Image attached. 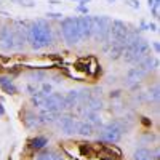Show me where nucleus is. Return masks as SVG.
Segmentation results:
<instances>
[{"mask_svg":"<svg viewBox=\"0 0 160 160\" xmlns=\"http://www.w3.org/2000/svg\"><path fill=\"white\" fill-rule=\"evenodd\" d=\"M37 160H55V158L51 157V154H48V155H40Z\"/></svg>","mask_w":160,"mask_h":160,"instance_id":"nucleus-33","label":"nucleus"},{"mask_svg":"<svg viewBox=\"0 0 160 160\" xmlns=\"http://www.w3.org/2000/svg\"><path fill=\"white\" fill-rule=\"evenodd\" d=\"M29 77L34 80V82H42V80L47 77V72H43V71H31Z\"/></svg>","mask_w":160,"mask_h":160,"instance_id":"nucleus-26","label":"nucleus"},{"mask_svg":"<svg viewBox=\"0 0 160 160\" xmlns=\"http://www.w3.org/2000/svg\"><path fill=\"white\" fill-rule=\"evenodd\" d=\"M93 125H90L88 122H78L77 123V133L82 136H91L93 135Z\"/></svg>","mask_w":160,"mask_h":160,"instance_id":"nucleus-19","label":"nucleus"},{"mask_svg":"<svg viewBox=\"0 0 160 160\" xmlns=\"http://www.w3.org/2000/svg\"><path fill=\"white\" fill-rule=\"evenodd\" d=\"M47 93L43 91H35L32 95V104L35 106V108H43L45 106V101H47Z\"/></svg>","mask_w":160,"mask_h":160,"instance_id":"nucleus-20","label":"nucleus"},{"mask_svg":"<svg viewBox=\"0 0 160 160\" xmlns=\"http://www.w3.org/2000/svg\"><path fill=\"white\" fill-rule=\"evenodd\" d=\"M0 48L5 51L15 50V38H13L11 26H2V29H0Z\"/></svg>","mask_w":160,"mask_h":160,"instance_id":"nucleus-6","label":"nucleus"},{"mask_svg":"<svg viewBox=\"0 0 160 160\" xmlns=\"http://www.w3.org/2000/svg\"><path fill=\"white\" fill-rule=\"evenodd\" d=\"M77 123L78 122L72 115H69V114L58 117V125L62 130L64 135H75V133H77Z\"/></svg>","mask_w":160,"mask_h":160,"instance_id":"nucleus-8","label":"nucleus"},{"mask_svg":"<svg viewBox=\"0 0 160 160\" xmlns=\"http://www.w3.org/2000/svg\"><path fill=\"white\" fill-rule=\"evenodd\" d=\"M138 68H139L144 74H149L151 71H154V69L158 68V59L154 58V56H151V55H148V56H144V58L138 62Z\"/></svg>","mask_w":160,"mask_h":160,"instance_id":"nucleus-12","label":"nucleus"},{"mask_svg":"<svg viewBox=\"0 0 160 160\" xmlns=\"http://www.w3.org/2000/svg\"><path fill=\"white\" fill-rule=\"evenodd\" d=\"M135 160H154L152 158V152L146 148H139L135 151V155H133Z\"/></svg>","mask_w":160,"mask_h":160,"instance_id":"nucleus-22","label":"nucleus"},{"mask_svg":"<svg viewBox=\"0 0 160 160\" xmlns=\"http://www.w3.org/2000/svg\"><path fill=\"white\" fill-rule=\"evenodd\" d=\"M98 21H99V32H98V38L96 40L101 42V43H108L112 19L109 16H98Z\"/></svg>","mask_w":160,"mask_h":160,"instance_id":"nucleus-9","label":"nucleus"},{"mask_svg":"<svg viewBox=\"0 0 160 160\" xmlns=\"http://www.w3.org/2000/svg\"><path fill=\"white\" fill-rule=\"evenodd\" d=\"M28 42L34 50H40L53 43V34L51 28L45 19H35L28 28Z\"/></svg>","mask_w":160,"mask_h":160,"instance_id":"nucleus-1","label":"nucleus"},{"mask_svg":"<svg viewBox=\"0 0 160 160\" xmlns=\"http://www.w3.org/2000/svg\"><path fill=\"white\" fill-rule=\"evenodd\" d=\"M11 28H13V38H15V48L16 50H22L26 42H28V35H26L28 28H24L19 21H16L15 26H11Z\"/></svg>","mask_w":160,"mask_h":160,"instance_id":"nucleus-7","label":"nucleus"},{"mask_svg":"<svg viewBox=\"0 0 160 160\" xmlns=\"http://www.w3.org/2000/svg\"><path fill=\"white\" fill-rule=\"evenodd\" d=\"M78 69H82L87 75H91V77H96L98 72H101L99 64H98V61H96L95 58H87V59H83Z\"/></svg>","mask_w":160,"mask_h":160,"instance_id":"nucleus-11","label":"nucleus"},{"mask_svg":"<svg viewBox=\"0 0 160 160\" xmlns=\"http://www.w3.org/2000/svg\"><path fill=\"white\" fill-rule=\"evenodd\" d=\"M43 108H45L47 111L61 114V112L66 109L64 96L61 95V93H50V95L47 96V101H45V106H43Z\"/></svg>","mask_w":160,"mask_h":160,"instance_id":"nucleus-5","label":"nucleus"},{"mask_svg":"<svg viewBox=\"0 0 160 160\" xmlns=\"http://www.w3.org/2000/svg\"><path fill=\"white\" fill-rule=\"evenodd\" d=\"M90 19H91V16H87V15L77 18V28H78L80 42H82V40H88V38H91V32H90Z\"/></svg>","mask_w":160,"mask_h":160,"instance_id":"nucleus-10","label":"nucleus"},{"mask_svg":"<svg viewBox=\"0 0 160 160\" xmlns=\"http://www.w3.org/2000/svg\"><path fill=\"white\" fill-rule=\"evenodd\" d=\"M148 3H149V8H151V7L154 5V0H148Z\"/></svg>","mask_w":160,"mask_h":160,"instance_id":"nucleus-39","label":"nucleus"},{"mask_svg":"<svg viewBox=\"0 0 160 160\" xmlns=\"http://www.w3.org/2000/svg\"><path fill=\"white\" fill-rule=\"evenodd\" d=\"M75 2H78V0H75Z\"/></svg>","mask_w":160,"mask_h":160,"instance_id":"nucleus-41","label":"nucleus"},{"mask_svg":"<svg viewBox=\"0 0 160 160\" xmlns=\"http://www.w3.org/2000/svg\"><path fill=\"white\" fill-rule=\"evenodd\" d=\"M144 77H146V74H144L139 68H131V69L127 72V83H128V85H138Z\"/></svg>","mask_w":160,"mask_h":160,"instance_id":"nucleus-13","label":"nucleus"},{"mask_svg":"<svg viewBox=\"0 0 160 160\" xmlns=\"http://www.w3.org/2000/svg\"><path fill=\"white\" fill-rule=\"evenodd\" d=\"M58 117H59L58 112H51V111H47V109L38 114V120H40V123H43V125L53 123L55 120H58Z\"/></svg>","mask_w":160,"mask_h":160,"instance_id":"nucleus-16","label":"nucleus"},{"mask_svg":"<svg viewBox=\"0 0 160 160\" xmlns=\"http://www.w3.org/2000/svg\"><path fill=\"white\" fill-rule=\"evenodd\" d=\"M47 16L51 18V19H61V18H62L61 13H53V11H48V13H47Z\"/></svg>","mask_w":160,"mask_h":160,"instance_id":"nucleus-29","label":"nucleus"},{"mask_svg":"<svg viewBox=\"0 0 160 160\" xmlns=\"http://www.w3.org/2000/svg\"><path fill=\"white\" fill-rule=\"evenodd\" d=\"M77 11H78V13H83V15H88V8H87L85 5H80V7L77 8Z\"/></svg>","mask_w":160,"mask_h":160,"instance_id":"nucleus-32","label":"nucleus"},{"mask_svg":"<svg viewBox=\"0 0 160 160\" xmlns=\"http://www.w3.org/2000/svg\"><path fill=\"white\" fill-rule=\"evenodd\" d=\"M0 88H2L5 93H8V95H16L18 93V88L13 85V82L8 77H0Z\"/></svg>","mask_w":160,"mask_h":160,"instance_id":"nucleus-17","label":"nucleus"},{"mask_svg":"<svg viewBox=\"0 0 160 160\" xmlns=\"http://www.w3.org/2000/svg\"><path fill=\"white\" fill-rule=\"evenodd\" d=\"M64 104H66V109H75L78 106V91L71 90L68 95L64 96Z\"/></svg>","mask_w":160,"mask_h":160,"instance_id":"nucleus-15","label":"nucleus"},{"mask_svg":"<svg viewBox=\"0 0 160 160\" xmlns=\"http://www.w3.org/2000/svg\"><path fill=\"white\" fill-rule=\"evenodd\" d=\"M16 2H18L19 5H22V7H28V8L35 7V2H34V0H16Z\"/></svg>","mask_w":160,"mask_h":160,"instance_id":"nucleus-28","label":"nucleus"},{"mask_svg":"<svg viewBox=\"0 0 160 160\" xmlns=\"http://www.w3.org/2000/svg\"><path fill=\"white\" fill-rule=\"evenodd\" d=\"M101 109H102V99L99 98V95H93V96L85 102L83 112H85V111H96V112H99Z\"/></svg>","mask_w":160,"mask_h":160,"instance_id":"nucleus-14","label":"nucleus"},{"mask_svg":"<svg viewBox=\"0 0 160 160\" xmlns=\"http://www.w3.org/2000/svg\"><path fill=\"white\" fill-rule=\"evenodd\" d=\"M61 34H62V38L68 42V45H77L80 42L77 18H64L61 22Z\"/></svg>","mask_w":160,"mask_h":160,"instance_id":"nucleus-4","label":"nucleus"},{"mask_svg":"<svg viewBox=\"0 0 160 160\" xmlns=\"http://www.w3.org/2000/svg\"><path fill=\"white\" fill-rule=\"evenodd\" d=\"M128 28L123 21L120 19H114L111 22V31H109V40L106 45H114V43H118V45H123L125 48V38H127V34H128Z\"/></svg>","mask_w":160,"mask_h":160,"instance_id":"nucleus-3","label":"nucleus"},{"mask_svg":"<svg viewBox=\"0 0 160 160\" xmlns=\"http://www.w3.org/2000/svg\"><path fill=\"white\" fill-rule=\"evenodd\" d=\"M120 96V91L115 90V91H111V98H118Z\"/></svg>","mask_w":160,"mask_h":160,"instance_id":"nucleus-34","label":"nucleus"},{"mask_svg":"<svg viewBox=\"0 0 160 160\" xmlns=\"http://www.w3.org/2000/svg\"><path fill=\"white\" fill-rule=\"evenodd\" d=\"M128 127L125 125L123 120H112L111 123L104 125L101 130H99V135H98V139L101 142H108V144H114L117 141H120L123 133H127Z\"/></svg>","mask_w":160,"mask_h":160,"instance_id":"nucleus-2","label":"nucleus"},{"mask_svg":"<svg viewBox=\"0 0 160 160\" xmlns=\"http://www.w3.org/2000/svg\"><path fill=\"white\" fill-rule=\"evenodd\" d=\"M42 91H43V93H47V95H50V93H51V85H50V83H43Z\"/></svg>","mask_w":160,"mask_h":160,"instance_id":"nucleus-31","label":"nucleus"},{"mask_svg":"<svg viewBox=\"0 0 160 160\" xmlns=\"http://www.w3.org/2000/svg\"><path fill=\"white\" fill-rule=\"evenodd\" d=\"M83 117H85V122H88L90 125H101V115L96 111H85Z\"/></svg>","mask_w":160,"mask_h":160,"instance_id":"nucleus-18","label":"nucleus"},{"mask_svg":"<svg viewBox=\"0 0 160 160\" xmlns=\"http://www.w3.org/2000/svg\"><path fill=\"white\" fill-rule=\"evenodd\" d=\"M123 53V45H118V43H114L111 45V50H109V58L111 59H118Z\"/></svg>","mask_w":160,"mask_h":160,"instance_id":"nucleus-24","label":"nucleus"},{"mask_svg":"<svg viewBox=\"0 0 160 160\" xmlns=\"http://www.w3.org/2000/svg\"><path fill=\"white\" fill-rule=\"evenodd\" d=\"M78 2H80V5H85V3L90 2V0H78Z\"/></svg>","mask_w":160,"mask_h":160,"instance_id":"nucleus-38","label":"nucleus"},{"mask_svg":"<svg viewBox=\"0 0 160 160\" xmlns=\"http://www.w3.org/2000/svg\"><path fill=\"white\" fill-rule=\"evenodd\" d=\"M108 3H114V2H117V0H106Z\"/></svg>","mask_w":160,"mask_h":160,"instance_id":"nucleus-40","label":"nucleus"},{"mask_svg":"<svg viewBox=\"0 0 160 160\" xmlns=\"http://www.w3.org/2000/svg\"><path fill=\"white\" fill-rule=\"evenodd\" d=\"M154 50H155V53L160 51V43H158V42H154Z\"/></svg>","mask_w":160,"mask_h":160,"instance_id":"nucleus-36","label":"nucleus"},{"mask_svg":"<svg viewBox=\"0 0 160 160\" xmlns=\"http://www.w3.org/2000/svg\"><path fill=\"white\" fill-rule=\"evenodd\" d=\"M47 144H48V141H47L45 136H37V138H34V139L31 141V149H34V151L43 149Z\"/></svg>","mask_w":160,"mask_h":160,"instance_id":"nucleus-23","label":"nucleus"},{"mask_svg":"<svg viewBox=\"0 0 160 160\" xmlns=\"http://www.w3.org/2000/svg\"><path fill=\"white\" fill-rule=\"evenodd\" d=\"M148 29H151V31L155 32V31H157V24H154V22H152V24H148Z\"/></svg>","mask_w":160,"mask_h":160,"instance_id":"nucleus-35","label":"nucleus"},{"mask_svg":"<svg viewBox=\"0 0 160 160\" xmlns=\"http://www.w3.org/2000/svg\"><path fill=\"white\" fill-rule=\"evenodd\" d=\"M91 96H93V95H91V90H90V88L80 90V91H78V106H80V104H85Z\"/></svg>","mask_w":160,"mask_h":160,"instance_id":"nucleus-25","label":"nucleus"},{"mask_svg":"<svg viewBox=\"0 0 160 160\" xmlns=\"http://www.w3.org/2000/svg\"><path fill=\"white\" fill-rule=\"evenodd\" d=\"M3 114H5V109H3V106L0 104V115H3Z\"/></svg>","mask_w":160,"mask_h":160,"instance_id":"nucleus-37","label":"nucleus"},{"mask_svg":"<svg viewBox=\"0 0 160 160\" xmlns=\"http://www.w3.org/2000/svg\"><path fill=\"white\" fill-rule=\"evenodd\" d=\"M24 123H26V127H29V128H35L37 125H40L38 115H35L32 112H26L24 114Z\"/></svg>","mask_w":160,"mask_h":160,"instance_id":"nucleus-21","label":"nucleus"},{"mask_svg":"<svg viewBox=\"0 0 160 160\" xmlns=\"http://www.w3.org/2000/svg\"><path fill=\"white\" fill-rule=\"evenodd\" d=\"M158 96H160V95H158V85L155 83V85L149 90V101H155V102H157V101H158Z\"/></svg>","mask_w":160,"mask_h":160,"instance_id":"nucleus-27","label":"nucleus"},{"mask_svg":"<svg viewBox=\"0 0 160 160\" xmlns=\"http://www.w3.org/2000/svg\"><path fill=\"white\" fill-rule=\"evenodd\" d=\"M127 3L131 7V8H139V0H127Z\"/></svg>","mask_w":160,"mask_h":160,"instance_id":"nucleus-30","label":"nucleus"}]
</instances>
